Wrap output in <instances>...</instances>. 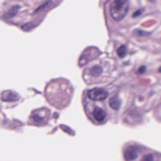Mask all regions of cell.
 Instances as JSON below:
<instances>
[{
	"instance_id": "1",
	"label": "cell",
	"mask_w": 161,
	"mask_h": 161,
	"mask_svg": "<svg viewBox=\"0 0 161 161\" xmlns=\"http://www.w3.org/2000/svg\"><path fill=\"white\" fill-rule=\"evenodd\" d=\"M72 87L68 81L58 79L50 82L45 89L47 101L55 107L63 108L67 107L72 97Z\"/></svg>"
},
{
	"instance_id": "2",
	"label": "cell",
	"mask_w": 161,
	"mask_h": 161,
	"mask_svg": "<svg viewBox=\"0 0 161 161\" xmlns=\"http://www.w3.org/2000/svg\"><path fill=\"white\" fill-rule=\"evenodd\" d=\"M128 10H129V3L127 1L117 0V1H113L110 4L109 13H110V16L115 21H121L127 14Z\"/></svg>"
},
{
	"instance_id": "3",
	"label": "cell",
	"mask_w": 161,
	"mask_h": 161,
	"mask_svg": "<svg viewBox=\"0 0 161 161\" xmlns=\"http://www.w3.org/2000/svg\"><path fill=\"white\" fill-rule=\"evenodd\" d=\"M88 97L90 99V100H94V101H104L108 94L107 91L104 89H101V88H95V89H89L87 94Z\"/></svg>"
},
{
	"instance_id": "4",
	"label": "cell",
	"mask_w": 161,
	"mask_h": 161,
	"mask_svg": "<svg viewBox=\"0 0 161 161\" xmlns=\"http://www.w3.org/2000/svg\"><path fill=\"white\" fill-rule=\"evenodd\" d=\"M139 156V148L137 146H129L124 152V157L127 161H134Z\"/></svg>"
},
{
	"instance_id": "5",
	"label": "cell",
	"mask_w": 161,
	"mask_h": 161,
	"mask_svg": "<svg viewBox=\"0 0 161 161\" xmlns=\"http://www.w3.org/2000/svg\"><path fill=\"white\" fill-rule=\"evenodd\" d=\"M94 118L98 123L104 122L107 118V113L103 108L96 107H94Z\"/></svg>"
},
{
	"instance_id": "6",
	"label": "cell",
	"mask_w": 161,
	"mask_h": 161,
	"mask_svg": "<svg viewBox=\"0 0 161 161\" xmlns=\"http://www.w3.org/2000/svg\"><path fill=\"white\" fill-rule=\"evenodd\" d=\"M122 105V101L118 96H113L112 98H110L109 100V107L114 109V110H118L121 107Z\"/></svg>"
},
{
	"instance_id": "7",
	"label": "cell",
	"mask_w": 161,
	"mask_h": 161,
	"mask_svg": "<svg viewBox=\"0 0 161 161\" xmlns=\"http://www.w3.org/2000/svg\"><path fill=\"white\" fill-rule=\"evenodd\" d=\"M89 76H91L93 77H98L99 76H101L103 69H102V66L100 65H94L89 69Z\"/></svg>"
},
{
	"instance_id": "8",
	"label": "cell",
	"mask_w": 161,
	"mask_h": 161,
	"mask_svg": "<svg viewBox=\"0 0 161 161\" xmlns=\"http://www.w3.org/2000/svg\"><path fill=\"white\" fill-rule=\"evenodd\" d=\"M19 97L17 94H15L12 91H7L4 94H2V100L4 101H12V100H17Z\"/></svg>"
},
{
	"instance_id": "9",
	"label": "cell",
	"mask_w": 161,
	"mask_h": 161,
	"mask_svg": "<svg viewBox=\"0 0 161 161\" xmlns=\"http://www.w3.org/2000/svg\"><path fill=\"white\" fill-rule=\"evenodd\" d=\"M19 6H14V7H12L10 11H9V12L6 14V18H11V17H13V16H15L16 15V13H17V11H19Z\"/></svg>"
},
{
	"instance_id": "10",
	"label": "cell",
	"mask_w": 161,
	"mask_h": 161,
	"mask_svg": "<svg viewBox=\"0 0 161 161\" xmlns=\"http://www.w3.org/2000/svg\"><path fill=\"white\" fill-rule=\"evenodd\" d=\"M117 53H118V56L120 58H124L125 56V54H126V47L124 46V45H122L121 47L118 48Z\"/></svg>"
},
{
	"instance_id": "11",
	"label": "cell",
	"mask_w": 161,
	"mask_h": 161,
	"mask_svg": "<svg viewBox=\"0 0 161 161\" xmlns=\"http://www.w3.org/2000/svg\"><path fill=\"white\" fill-rule=\"evenodd\" d=\"M142 161H155V157L153 154H147L143 156Z\"/></svg>"
},
{
	"instance_id": "12",
	"label": "cell",
	"mask_w": 161,
	"mask_h": 161,
	"mask_svg": "<svg viewBox=\"0 0 161 161\" xmlns=\"http://www.w3.org/2000/svg\"><path fill=\"white\" fill-rule=\"evenodd\" d=\"M145 70H146V68H145L144 66H142V67H141V69L139 70V72H140V73H143Z\"/></svg>"
}]
</instances>
